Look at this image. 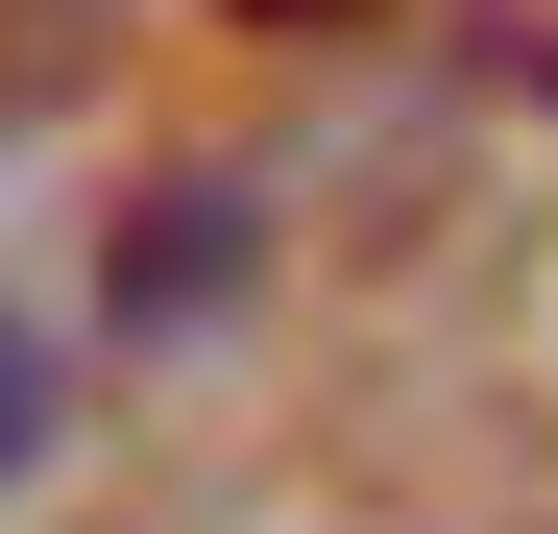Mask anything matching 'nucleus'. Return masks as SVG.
<instances>
[{"mask_svg":"<svg viewBox=\"0 0 558 534\" xmlns=\"http://www.w3.org/2000/svg\"><path fill=\"white\" fill-rule=\"evenodd\" d=\"M219 267H243L219 195H146V219H122V316H219Z\"/></svg>","mask_w":558,"mask_h":534,"instance_id":"nucleus-1","label":"nucleus"},{"mask_svg":"<svg viewBox=\"0 0 558 534\" xmlns=\"http://www.w3.org/2000/svg\"><path fill=\"white\" fill-rule=\"evenodd\" d=\"M49 437H73V365H49V316H0V510L49 486Z\"/></svg>","mask_w":558,"mask_h":534,"instance_id":"nucleus-2","label":"nucleus"},{"mask_svg":"<svg viewBox=\"0 0 558 534\" xmlns=\"http://www.w3.org/2000/svg\"><path fill=\"white\" fill-rule=\"evenodd\" d=\"M243 49H340V25H389V0H219Z\"/></svg>","mask_w":558,"mask_h":534,"instance_id":"nucleus-3","label":"nucleus"}]
</instances>
